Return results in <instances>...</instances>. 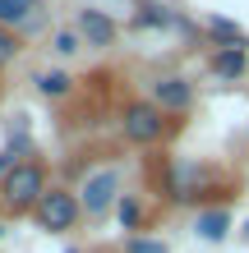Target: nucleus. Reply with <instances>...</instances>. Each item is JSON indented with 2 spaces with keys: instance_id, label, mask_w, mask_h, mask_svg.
I'll use <instances>...</instances> for the list:
<instances>
[{
  "instance_id": "nucleus-5",
  "label": "nucleus",
  "mask_w": 249,
  "mask_h": 253,
  "mask_svg": "<svg viewBox=\"0 0 249 253\" xmlns=\"http://www.w3.org/2000/svg\"><path fill=\"white\" fill-rule=\"evenodd\" d=\"M166 115H185L189 106H194V83L185 79V74H162V79H152V97Z\"/></svg>"
},
{
  "instance_id": "nucleus-16",
  "label": "nucleus",
  "mask_w": 249,
  "mask_h": 253,
  "mask_svg": "<svg viewBox=\"0 0 249 253\" xmlns=\"http://www.w3.org/2000/svg\"><path fill=\"white\" fill-rule=\"evenodd\" d=\"M9 166H14V157H9V152H0V180L9 175Z\"/></svg>"
},
{
  "instance_id": "nucleus-7",
  "label": "nucleus",
  "mask_w": 249,
  "mask_h": 253,
  "mask_svg": "<svg viewBox=\"0 0 249 253\" xmlns=\"http://www.w3.org/2000/svg\"><path fill=\"white\" fill-rule=\"evenodd\" d=\"M79 37L88 46H111L115 42V19L101 9H79Z\"/></svg>"
},
{
  "instance_id": "nucleus-18",
  "label": "nucleus",
  "mask_w": 249,
  "mask_h": 253,
  "mask_svg": "<svg viewBox=\"0 0 249 253\" xmlns=\"http://www.w3.org/2000/svg\"><path fill=\"white\" fill-rule=\"evenodd\" d=\"M245 230H249V226H245Z\"/></svg>"
},
{
  "instance_id": "nucleus-9",
  "label": "nucleus",
  "mask_w": 249,
  "mask_h": 253,
  "mask_svg": "<svg viewBox=\"0 0 249 253\" xmlns=\"http://www.w3.org/2000/svg\"><path fill=\"white\" fill-rule=\"evenodd\" d=\"M226 226H231L226 207H208V212L199 216V235H203V240H222V235H226Z\"/></svg>"
},
{
  "instance_id": "nucleus-8",
  "label": "nucleus",
  "mask_w": 249,
  "mask_h": 253,
  "mask_svg": "<svg viewBox=\"0 0 249 253\" xmlns=\"http://www.w3.org/2000/svg\"><path fill=\"white\" fill-rule=\"evenodd\" d=\"M249 69V46H217L212 51V74L217 79H240Z\"/></svg>"
},
{
  "instance_id": "nucleus-17",
  "label": "nucleus",
  "mask_w": 249,
  "mask_h": 253,
  "mask_svg": "<svg viewBox=\"0 0 249 253\" xmlns=\"http://www.w3.org/2000/svg\"><path fill=\"white\" fill-rule=\"evenodd\" d=\"M65 253H79V249H65Z\"/></svg>"
},
{
  "instance_id": "nucleus-11",
  "label": "nucleus",
  "mask_w": 249,
  "mask_h": 253,
  "mask_svg": "<svg viewBox=\"0 0 249 253\" xmlns=\"http://www.w3.org/2000/svg\"><path fill=\"white\" fill-rule=\"evenodd\" d=\"M171 23H180V19L166 14L162 5H143V9L134 14V28H171Z\"/></svg>"
},
{
  "instance_id": "nucleus-1",
  "label": "nucleus",
  "mask_w": 249,
  "mask_h": 253,
  "mask_svg": "<svg viewBox=\"0 0 249 253\" xmlns=\"http://www.w3.org/2000/svg\"><path fill=\"white\" fill-rule=\"evenodd\" d=\"M47 189H51V180H47V161H37V157L14 161L9 175L0 180V212H5V216H33Z\"/></svg>"
},
{
  "instance_id": "nucleus-10",
  "label": "nucleus",
  "mask_w": 249,
  "mask_h": 253,
  "mask_svg": "<svg viewBox=\"0 0 249 253\" xmlns=\"http://www.w3.org/2000/svg\"><path fill=\"white\" fill-rule=\"evenodd\" d=\"M69 87H74V79H69V74H60V69H55V74H42V79H37V92L51 97V101L69 97Z\"/></svg>"
},
{
  "instance_id": "nucleus-14",
  "label": "nucleus",
  "mask_w": 249,
  "mask_h": 253,
  "mask_svg": "<svg viewBox=\"0 0 249 253\" xmlns=\"http://www.w3.org/2000/svg\"><path fill=\"white\" fill-rule=\"evenodd\" d=\"M125 253H171L162 240H152V235H134V240H129V249Z\"/></svg>"
},
{
  "instance_id": "nucleus-15",
  "label": "nucleus",
  "mask_w": 249,
  "mask_h": 253,
  "mask_svg": "<svg viewBox=\"0 0 249 253\" xmlns=\"http://www.w3.org/2000/svg\"><path fill=\"white\" fill-rule=\"evenodd\" d=\"M79 46H83L79 28H65V33H55V51H60V55H74Z\"/></svg>"
},
{
  "instance_id": "nucleus-2",
  "label": "nucleus",
  "mask_w": 249,
  "mask_h": 253,
  "mask_svg": "<svg viewBox=\"0 0 249 253\" xmlns=\"http://www.w3.org/2000/svg\"><path fill=\"white\" fill-rule=\"evenodd\" d=\"M175 115H166L157 101H125V111H120V133L134 147H157V143H166L171 133H175Z\"/></svg>"
},
{
  "instance_id": "nucleus-4",
  "label": "nucleus",
  "mask_w": 249,
  "mask_h": 253,
  "mask_svg": "<svg viewBox=\"0 0 249 253\" xmlns=\"http://www.w3.org/2000/svg\"><path fill=\"white\" fill-rule=\"evenodd\" d=\"M79 203H83V216H101L111 203H120V175H115L111 166L93 170L83 180V189H79Z\"/></svg>"
},
{
  "instance_id": "nucleus-12",
  "label": "nucleus",
  "mask_w": 249,
  "mask_h": 253,
  "mask_svg": "<svg viewBox=\"0 0 249 253\" xmlns=\"http://www.w3.org/2000/svg\"><path fill=\"white\" fill-rule=\"evenodd\" d=\"M115 216H120V226L125 230H139V221H143V207L134 193H120V203H115Z\"/></svg>"
},
{
  "instance_id": "nucleus-3",
  "label": "nucleus",
  "mask_w": 249,
  "mask_h": 253,
  "mask_svg": "<svg viewBox=\"0 0 249 253\" xmlns=\"http://www.w3.org/2000/svg\"><path fill=\"white\" fill-rule=\"evenodd\" d=\"M33 221L47 235H69L83 221V203H79V189H47L42 193V203H37V212H33Z\"/></svg>"
},
{
  "instance_id": "nucleus-13",
  "label": "nucleus",
  "mask_w": 249,
  "mask_h": 253,
  "mask_svg": "<svg viewBox=\"0 0 249 253\" xmlns=\"http://www.w3.org/2000/svg\"><path fill=\"white\" fill-rule=\"evenodd\" d=\"M19 55H23V37L9 33V28H0V69H9Z\"/></svg>"
},
{
  "instance_id": "nucleus-6",
  "label": "nucleus",
  "mask_w": 249,
  "mask_h": 253,
  "mask_svg": "<svg viewBox=\"0 0 249 253\" xmlns=\"http://www.w3.org/2000/svg\"><path fill=\"white\" fill-rule=\"evenodd\" d=\"M0 28H9V33H37L42 28V9L37 0H0Z\"/></svg>"
}]
</instances>
